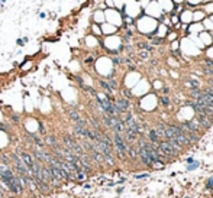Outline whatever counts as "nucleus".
I'll use <instances>...</instances> for the list:
<instances>
[{"label":"nucleus","instance_id":"nucleus-31","mask_svg":"<svg viewBox=\"0 0 213 198\" xmlns=\"http://www.w3.org/2000/svg\"><path fill=\"white\" fill-rule=\"evenodd\" d=\"M186 198H191V197H186Z\"/></svg>","mask_w":213,"mask_h":198},{"label":"nucleus","instance_id":"nucleus-18","mask_svg":"<svg viewBox=\"0 0 213 198\" xmlns=\"http://www.w3.org/2000/svg\"><path fill=\"white\" fill-rule=\"evenodd\" d=\"M160 101H161V104H164V106H170V99H168V97H161Z\"/></svg>","mask_w":213,"mask_h":198},{"label":"nucleus","instance_id":"nucleus-2","mask_svg":"<svg viewBox=\"0 0 213 198\" xmlns=\"http://www.w3.org/2000/svg\"><path fill=\"white\" fill-rule=\"evenodd\" d=\"M196 122L200 124L202 129H210L213 124V120L210 117H207L206 114H202V113H197L196 114Z\"/></svg>","mask_w":213,"mask_h":198},{"label":"nucleus","instance_id":"nucleus-5","mask_svg":"<svg viewBox=\"0 0 213 198\" xmlns=\"http://www.w3.org/2000/svg\"><path fill=\"white\" fill-rule=\"evenodd\" d=\"M186 126L189 127L190 132H194L196 134H199V133L202 132V127H200V124L197 123L196 120H190V122H186Z\"/></svg>","mask_w":213,"mask_h":198},{"label":"nucleus","instance_id":"nucleus-7","mask_svg":"<svg viewBox=\"0 0 213 198\" xmlns=\"http://www.w3.org/2000/svg\"><path fill=\"white\" fill-rule=\"evenodd\" d=\"M126 158H131L132 161H138V159H139L138 149H135L133 146H128V150H126Z\"/></svg>","mask_w":213,"mask_h":198},{"label":"nucleus","instance_id":"nucleus-27","mask_svg":"<svg viewBox=\"0 0 213 198\" xmlns=\"http://www.w3.org/2000/svg\"><path fill=\"white\" fill-rule=\"evenodd\" d=\"M16 43H17V46H23V45H25V42H23L22 38H19V39L16 41Z\"/></svg>","mask_w":213,"mask_h":198},{"label":"nucleus","instance_id":"nucleus-13","mask_svg":"<svg viewBox=\"0 0 213 198\" xmlns=\"http://www.w3.org/2000/svg\"><path fill=\"white\" fill-rule=\"evenodd\" d=\"M107 84H109V87L112 88V91L117 90V83H116V80H113V78H110V80H106Z\"/></svg>","mask_w":213,"mask_h":198},{"label":"nucleus","instance_id":"nucleus-26","mask_svg":"<svg viewBox=\"0 0 213 198\" xmlns=\"http://www.w3.org/2000/svg\"><path fill=\"white\" fill-rule=\"evenodd\" d=\"M112 61H113V64H115V65H119L120 62H123V61H122V59H120V58H113Z\"/></svg>","mask_w":213,"mask_h":198},{"label":"nucleus","instance_id":"nucleus-14","mask_svg":"<svg viewBox=\"0 0 213 198\" xmlns=\"http://www.w3.org/2000/svg\"><path fill=\"white\" fill-rule=\"evenodd\" d=\"M36 123H38V132H39V134H45V133H47V130H45V126H44V123H42V122H39V120H38Z\"/></svg>","mask_w":213,"mask_h":198},{"label":"nucleus","instance_id":"nucleus-23","mask_svg":"<svg viewBox=\"0 0 213 198\" xmlns=\"http://www.w3.org/2000/svg\"><path fill=\"white\" fill-rule=\"evenodd\" d=\"M152 43H154V45H161V43H163V38H155V39H152Z\"/></svg>","mask_w":213,"mask_h":198},{"label":"nucleus","instance_id":"nucleus-30","mask_svg":"<svg viewBox=\"0 0 213 198\" xmlns=\"http://www.w3.org/2000/svg\"><path fill=\"white\" fill-rule=\"evenodd\" d=\"M122 191H123V188H117V190H116V192H117V194H120Z\"/></svg>","mask_w":213,"mask_h":198},{"label":"nucleus","instance_id":"nucleus-28","mask_svg":"<svg viewBox=\"0 0 213 198\" xmlns=\"http://www.w3.org/2000/svg\"><path fill=\"white\" fill-rule=\"evenodd\" d=\"M93 61H94L93 58H87V59H86L84 62H86V64H93Z\"/></svg>","mask_w":213,"mask_h":198},{"label":"nucleus","instance_id":"nucleus-21","mask_svg":"<svg viewBox=\"0 0 213 198\" xmlns=\"http://www.w3.org/2000/svg\"><path fill=\"white\" fill-rule=\"evenodd\" d=\"M212 185H213V178H209L207 182H206V188H207V190H210V188H212Z\"/></svg>","mask_w":213,"mask_h":198},{"label":"nucleus","instance_id":"nucleus-9","mask_svg":"<svg viewBox=\"0 0 213 198\" xmlns=\"http://www.w3.org/2000/svg\"><path fill=\"white\" fill-rule=\"evenodd\" d=\"M99 85H100L103 90L106 91V94H110V96H112V93H113V91H112V88L109 87L107 81H105V80H99Z\"/></svg>","mask_w":213,"mask_h":198},{"label":"nucleus","instance_id":"nucleus-12","mask_svg":"<svg viewBox=\"0 0 213 198\" xmlns=\"http://www.w3.org/2000/svg\"><path fill=\"white\" fill-rule=\"evenodd\" d=\"M86 176H87V173H86V172L78 171V172H75V181H84V179H86Z\"/></svg>","mask_w":213,"mask_h":198},{"label":"nucleus","instance_id":"nucleus-8","mask_svg":"<svg viewBox=\"0 0 213 198\" xmlns=\"http://www.w3.org/2000/svg\"><path fill=\"white\" fill-rule=\"evenodd\" d=\"M148 137H149V143H152V145H158L160 137H158V134L155 133V129H149V130H148Z\"/></svg>","mask_w":213,"mask_h":198},{"label":"nucleus","instance_id":"nucleus-10","mask_svg":"<svg viewBox=\"0 0 213 198\" xmlns=\"http://www.w3.org/2000/svg\"><path fill=\"white\" fill-rule=\"evenodd\" d=\"M164 130H165V124L164 123H158L155 127V133L158 134V137H163L164 136Z\"/></svg>","mask_w":213,"mask_h":198},{"label":"nucleus","instance_id":"nucleus-16","mask_svg":"<svg viewBox=\"0 0 213 198\" xmlns=\"http://www.w3.org/2000/svg\"><path fill=\"white\" fill-rule=\"evenodd\" d=\"M203 93H205V94H207V96H210V97L213 99V85H209V87H206Z\"/></svg>","mask_w":213,"mask_h":198},{"label":"nucleus","instance_id":"nucleus-29","mask_svg":"<svg viewBox=\"0 0 213 198\" xmlns=\"http://www.w3.org/2000/svg\"><path fill=\"white\" fill-rule=\"evenodd\" d=\"M83 188H86V190H90L91 187H90V185H89V184H86V185H83Z\"/></svg>","mask_w":213,"mask_h":198},{"label":"nucleus","instance_id":"nucleus-1","mask_svg":"<svg viewBox=\"0 0 213 198\" xmlns=\"http://www.w3.org/2000/svg\"><path fill=\"white\" fill-rule=\"evenodd\" d=\"M158 148H160V150H161V153H163L164 156L168 158L170 161H171L172 158L178 156V153H177V152L172 149V146L167 140H163V142L160 140V142H158Z\"/></svg>","mask_w":213,"mask_h":198},{"label":"nucleus","instance_id":"nucleus-17","mask_svg":"<svg viewBox=\"0 0 213 198\" xmlns=\"http://www.w3.org/2000/svg\"><path fill=\"white\" fill-rule=\"evenodd\" d=\"M152 166L157 168V169H158V168H160V169H163V168H164V162H163V161H155V162L152 164Z\"/></svg>","mask_w":213,"mask_h":198},{"label":"nucleus","instance_id":"nucleus-25","mask_svg":"<svg viewBox=\"0 0 213 198\" xmlns=\"http://www.w3.org/2000/svg\"><path fill=\"white\" fill-rule=\"evenodd\" d=\"M203 71H205L206 75H213V69H212V68H207V66H205V69H203Z\"/></svg>","mask_w":213,"mask_h":198},{"label":"nucleus","instance_id":"nucleus-22","mask_svg":"<svg viewBox=\"0 0 213 198\" xmlns=\"http://www.w3.org/2000/svg\"><path fill=\"white\" fill-rule=\"evenodd\" d=\"M205 66H207V68H213V61H212V59H206V61H205Z\"/></svg>","mask_w":213,"mask_h":198},{"label":"nucleus","instance_id":"nucleus-15","mask_svg":"<svg viewBox=\"0 0 213 198\" xmlns=\"http://www.w3.org/2000/svg\"><path fill=\"white\" fill-rule=\"evenodd\" d=\"M10 122H12L13 124H17L19 122H20V119H19V116H17V114H15V113H13V114L10 116Z\"/></svg>","mask_w":213,"mask_h":198},{"label":"nucleus","instance_id":"nucleus-4","mask_svg":"<svg viewBox=\"0 0 213 198\" xmlns=\"http://www.w3.org/2000/svg\"><path fill=\"white\" fill-rule=\"evenodd\" d=\"M44 143H45V148L48 146L49 149L55 148L59 145V142L57 140V137L54 136V134H45V137H44Z\"/></svg>","mask_w":213,"mask_h":198},{"label":"nucleus","instance_id":"nucleus-6","mask_svg":"<svg viewBox=\"0 0 213 198\" xmlns=\"http://www.w3.org/2000/svg\"><path fill=\"white\" fill-rule=\"evenodd\" d=\"M183 133H184V136L187 137V140L190 142V145H193V143H197V142L200 140V136H199V134H196L194 132L186 130V132H183Z\"/></svg>","mask_w":213,"mask_h":198},{"label":"nucleus","instance_id":"nucleus-3","mask_svg":"<svg viewBox=\"0 0 213 198\" xmlns=\"http://www.w3.org/2000/svg\"><path fill=\"white\" fill-rule=\"evenodd\" d=\"M39 178H41L44 182H47V184H49V182L52 181V173H51V171H49V168L47 165H41V172H39Z\"/></svg>","mask_w":213,"mask_h":198},{"label":"nucleus","instance_id":"nucleus-19","mask_svg":"<svg viewBox=\"0 0 213 198\" xmlns=\"http://www.w3.org/2000/svg\"><path fill=\"white\" fill-rule=\"evenodd\" d=\"M149 176V173H139V175H135V179H145Z\"/></svg>","mask_w":213,"mask_h":198},{"label":"nucleus","instance_id":"nucleus-20","mask_svg":"<svg viewBox=\"0 0 213 198\" xmlns=\"http://www.w3.org/2000/svg\"><path fill=\"white\" fill-rule=\"evenodd\" d=\"M139 57L142 58V59H147V58L149 57V54H148V51H141V52H139Z\"/></svg>","mask_w":213,"mask_h":198},{"label":"nucleus","instance_id":"nucleus-24","mask_svg":"<svg viewBox=\"0 0 213 198\" xmlns=\"http://www.w3.org/2000/svg\"><path fill=\"white\" fill-rule=\"evenodd\" d=\"M197 166H199V162H196V161H193V162H191V165L189 166V171H191V169H196Z\"/></svg>","mask_w":213,"mask_h":198},{"label":"nucleus","instance_id":"nucleus-11","mask_svg":"<svg viewBox=\"0 0 213 198\" xmlns=\"http://www.w3.org/2000/svg\"><path fill=\"white\" fill-rule=\"evenodd\" d=\"M0 164H3V165H8L10 166V164H12V161H10V158H9V155H6V153H0Z\"/></svg>","mask_w":213,"mask_h":198}]
</instances>
